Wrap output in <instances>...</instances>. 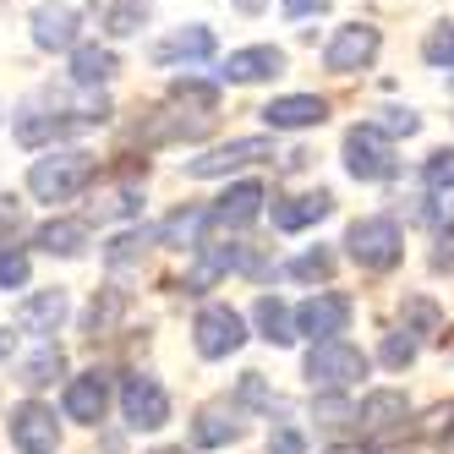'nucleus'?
<instances>
[{"instance_id":"24","label":"nucleus","mask_w":454,"mask_h":454,"mask_svg":"<svg viewBox=\"0 0 454 454\" xmlns=\"http://www.w3.org/2000/svg\"><path fill=\"white\" fill-rule=\"evenodd\" d=\"M252 323L263 329V340H269V345H290V340H296V312H290L279 296H257Z\"/></svg>"},{"instance_id":"26","label":"nucleus","mask_w":454,"mask_h":454,"mask_svg":"<svg viewBox=\"0 0 454 454\" xmlns=\"http://www.w3.org/2000/svg\"><path fill=\"white\" fill-rule=\"evenodd\" d=\"M93 17H99L105 34H115V39L143 27V6H132V0H93Z\"/></svg>"},{"instance_id":"31","label":"nucleus","mask_w":454,"mask_h":454,"mask_svg":"<svg viewBox=\"0 0 454 454\" xmlns=\"http://www.w3.org/2000/svg\"><path fill=\"white\" fill-rule=\"evenodd\" d=\"M285 274H290V279L317 285V279H329V274H334V252H323V247H317V252H301L296 263H285Z\"/></svg>"},{"instance_id":"23","label":"nucleus","mask_w":454,"mask_h":454,"mask_svg":"<svg viewBox=\"0 0 454 454\" xmlns=\"http://www.w3.org/2000/svg\"><path fill=\"white\" fill-rule=\"evenodd\" d=\"M115 72H121L115 50H105V44H77L72 50V82L77 88H105Z\"/></svg>"},{"instance_id":"11","label":"nucleus","mask_w":454,"mask_h":454,"mask_svg":"<svg viewBox=\"0 0 454 454\" xmlns=\"http://www.w3.org/2000/svg\"><path fill=\"white\" fill-rule=\"evenodd\" d=\"M257 159H274V143L269 137H236V143H224V148H208L198 159H186V176L214 181V176H231V170L257 165Z\"/></svg>"},{"instance_id":"20","label":"nucleus","mask_w":454,"mask_h":454,"mask_svg":"<svg viewBox=\"0 0 454 454\" xmlns=\"http://www.w3.org/2000/svg\"><path fill=\"white\" fill-rule=\"evenodd\" d=\"M60 323H67V290L60 285L39 290V296H27L17 307V329H27V334H55Z\"/></svg>"},{"instance_id":"25","label":"nucleus","mask_w":454,"mask_h":454,"mask_svg":"<svg viewBox=\"0 0 454 454\" xmlns=\"http://www.w3.org/2000/svg\"><path fill=\"white\" fill-rule=\"evenodd\" d=\"M60 372H67V356H60L55 345H39V350H34V356L22 362L17 383H22V388H44V383H55Z\"/></svg>"},{"instance_id":"29","label":"nucleus","mask_w":454,"mask_h":454,"mask_svg":"<svg viewBox=\"0 0 454 454\" xmlns=\"http://www.w3.org/2000/svg\"><path fill=\"white\" fill-rule=\"evenodd\" d=\"M121 312H126V290H105V296H93V307H88V317H82V329H88V334H110Z\"/></svg>"},{"instance_id":"42","label":"nucleus","mask_w":454,"mask_h":454,"mask_svg":"<svg viewBox=\"0 0 454 454\" xmlns=\"http://www.w3.org/2000/svg\"><path fill=\"white\" fill-rule=\"evenodd\" d=\"M329 12V0H285V17L290 22H301V17H323Z\"/></svg>"},{"instance_id":"47","label":"nucleus","mask_w":454,"mask_h":454,"mask_svg":"<svg viewBox=\"0 0 454 454\" xmlns=\"http://www.w3.org/2000/svg\"><path fill=\"white\" fill-rule=\"evenodd\" d=\"M0 356H6V334H0Z\"/></svg>"},{"instance_id":"14","label":"nucleus","mask_w":454,"mask_h":454,"mask_svg":"<svg viewBox=\"0 0 454 454\" xmlns=\"http://www.w3.org/2000/svg\"><path fill=\"white\" fill-rule=\"evenodd\" d=\"M405 416H411V405H405L400 388H372V395L362 400V411H356V427H362L367 438H388V433L405 427Z\"/></svg>"},{"instance_id":"38","label":"nucleus","mask_w":454,"mask_h":454,"mask_svg":"<svg viewBox=\"0 0 454 454\" xmlns=\"http://www.w3.org/2000/svg\"><path fill=\"white\" fill-rule=\"evenodd\" d=\"M17 231H22V198H12V192H0V247H6Z\"/></svg>"},{"instance_id":"39","label":"nucleus","mask_w":454,"mask_h":454,"mask_svg":"<svg viewBox=\"0 0 454 454\" xmlns=\"http://www.w3.org/2000/svg\"><path fill=\"white\" fill-rule=\"evenodd\" d=\"M312 416L323 421V427H345V421H356V411H350L345 400H334V395H323V400L312 405Z\"/></svg>"},{"instance_id":"9","label":"nucleus","mask_w":454,"mask_h":454,"mask_svg":"<svg viewBox=\"0 0 454 454\" xmlns=\"http://www.w3.org/2000/svg\"><path fill=\"white\" fill-rule=\"evenodd\" d=\"M192 340H198V356L219 362V356H231V350L247 345V323H241V312L208 301V307L198 312V323H192Z\"/></svg>"},{"instance_id":"44","label":"nucleus","mask_w":454,"mask_h":454,"mask_svg":"<svg viewBox=\"0 0 454 454\" xmlns=\"http://www.w3.org/2000/svg\"><path fill=\"white\" fill-rule=\"evenodd\" d=\"M329 454H378V449H350V443H340V449H329Z\"/></svg>"},{"instance_id":"12","label":"nucleus","mask_w":454,"mask_h":454,"mask_svg":"<svg viewBox=\"0 0 454 454\" xmlns=\"http://www.w3.org/2000/svg\"><path fill=\"white\" fill-rule=\"evenodd\" d=\"M27 27H34V44L50 50V55L82 44V17H77V6H67V0H44V6H34Z\"/></svg>"},{"instance_id":"43","label":"nucleus","mask_w":454,"mask_h":454,"mask_svg":"<svg viewBox=\"0 0 454 454\" xmlns=\"http://www.w3.org/2000/svg\"><path fill=\"white\" fill-rule=\"evenodd\" d=\"M433 263H438V269H454V231H443V236H438V252H433Z\"/></svg>"},{"instance_id":"22","label":"nucleus","mask_w":454,"mask_h":454,"mask_svg":"<svg viewBox=\"0 0 454 454\" xmlns=\"http://www.w3.org/2000/svg\"><path fill=\"white\" fill-rule=\"evenodd\" d=\"M241 433H247V421L236 411H224V405H208V411H198V421H192V443L198 449H224Z\"/></svg>"},{"instance_id":"13","label":"nucleus","mask_w":454,"mask_h":454,"mask_svg":"<svg viewBox=\"0 0 454 454\" xmlns=\"http://www.w3.org/2000/svg\"><path fill=\"white\" fill-rule=\"evenodd\" d=\"M6 433H12V443H17L22 454H55V443H60V421H55L50 405L22 400V405L12 411V421H6Z\"/></svg>"},{"instance_id":"17","label":"nucleus","mask_w":454,"mask_h":454,"mask_svg":"<svg viewBox=\"0 0 454 454\" xmlns=\"http://www.w3.org/2000/svg\"><path fill=\"white\" fill-rule=\"evenodd\" d=\"M105 411H110V378L93 367V372H77L72 383H67V416L72 421H105Z\"/></svg>"},{"instance_id":"3","label":"nucleus","mask_w":454,"mask_h":454,"mask_svg":"<svg viewBox=\"0 0 454 454\" xmlns=\"http://www.w3.org/2000/svg\"><path fill=\"white\" fill-rule=\"evenodd\" d=\"M367 350L362 345H350V340H323V345H312L307 350V378L317 383V388H350V383H362L367 378Z\"/></svg>"},{"instance_id":"40","label":"nucleus","mask_w":454,"mask_h":454,"mask_svg":"<svg viewBox=\"0 0 454 454\" xmlns=\"http://www.w3.org/2000/svg\"><path fill=\"white\" fill-rule=\"evenodd\" d=\"M241 400H247V405H263V411H274L269 388H263V372H247V378H241Z\"/></svg>"},{"instance_id":"16","label":"nucleus","mask_w":454,"mask_h":454,"mask_svg":"<svg viewBox=\"0 0 454 454\" xmlns=\"http://www.w3.org/2000/svg\"><path fill=\"white\" fill-rule=\"evenodd\" d=\"M263 121L274 132H307V126L329 121V99H317V93H285V99L263 105Z\"/></svg>"},{"instance_id":"8","label":"nucleus","mask_w":454,"mask_h":454,"mask_svg":"<svg viewBox=\"0 0 454 454\" xmlns=\"http://www.w3.org/2000/svg\"><path fill=\"white\" fill-rule=\"evenodd\" d=\"M121 411H126V427L153 433V427H165V421H170V395L159 388V378L132 372V378L121 383Z\"/></svg>"},{"instance_id":"35","label":"nucleus","mask_w":454,"mask_h":454,"mask_svg":"<svg viewBox=\"0 0 454 454\" xmlns=\"http://www.w3.org/2000/svg\"><path fill=\"white\" fill-rule=\"evenodd\" d=\"M137 208H143V186H137V181L110 186V192H105V203H99V214H137Z\"/></svg>"},{"instance_id":"30","label":"nucleus","mask_w":454,"mask_h":454,"mask_svg":"<svg viewBox=\"0 0 454 454\" xmlns=\"http://www.w3.org/2000/svg\"><path fill=\"white\" fill-rule=\"evenodd\" d=\"M421 55H427V67L438 72H454V22H438L427 39H421Z\"/></svg>"},{"instance_id":"28","label":"nucleus","mask_w":454,"mask_h":454,"mask_svg":"<svg viewBox=\"0 0 454 454\" xmlns=\"http://www.w3.org/2000/svg\"><path fill=\"white\" fill-rule=\"evenodd\" d=\"M203 224H208V208H181V214H170L165 224H159V241L165 247H186V241H198L203 236Z\"/></svg>"},{"instance_id":"4","label":"nucleus","mask_w":454,"mask_h":454,"mask_svg":"<svg viewBox=\"0 0 454 454\" xmlns=\"http://www.w3.org/2000/svg\"><path fill=\"white\" fill-rule=\"evenodd\" d=\"M345 170L356 181H388L400 170V159H395V137H383L378 126H350L345 132Z\"/></svg>"},{"instance_id":"18","label":"nucleus","mask_w":454,"mask_h":454,"mask_svg":"<svg viewBox=\"0 0 454 454\" xmlns=\"http://www.w3.org/2000/svg\"><path fill=\"white\" fill-rule=\"evenodd\" d=\"M214 55V27L192 22V27H176V34H165L153 44V60L159 67H181V60H208Z\"/></svg>"},{"instance_id":"19","label":"nucleus","mask_w":454,"mask_h":454,"mask_svg":"<svg viewBox=\"0 0 454 454\" xmlns=\"http://www.w3.org/2000/svg\"><path fill=\"white\" fill-rule=\"evenodd\" d=\"M34 247L50 252V257H82L93 247V224L88 219H50L34 231Z\"/></svg>"},{"instance_id":"2","label":"nucleus","mask_w":454,"mask_h":454,"mask_svg":"<svg viewBox=\"0 0 454 454\" xmlns=\"http://www.w3.org/2000/svg\"><path fill=\"white\" fill-rule=\"evenodd\" d=\"M345 247H350V257H356L367 274H383V269H395L400 257H405V236H400V224L388 219V214L356 219L350 231H345Z\"/></svg>"},{"instance_id":"34","label":"nucleus","mask_w":454,"mask_h":454,"mask_svg":"<svg viewBox=\"0 0 454 454\" xmlns=\"http://www.w3.org/2000/svg\"><path fill=\"white\" fill-rule=\"evenodd\" d=\"M411 362H416V340H411V329H395V334H383V367L405 372Z\"/></svg>"},{"instance_id":"15","label":"nucleus","mask_w":454,"mask_h":454,"mask_svg":"<svg viewBox=\"0 0 454 454\" xmlns=\"http://www.w3.org/2000/svg\"><path fill=\"white\" fill-rule=\"evenodd\" d=\"M285 72V50L274 44H252V50H231L219 60V82H263Z\"/></svg>"},{"instance_id":"1","label":"nucleus","mask_w":454,"mask_h":454,"mask_svg":"<svg viewBox=\"0 0 454 454\" xmlns=\"http://www.w3.org/2000/svg\"><path fill=\"white\" fill-rule=\"evenodd\" d=\"M93 176H99V159L88 148H50L44 159L27 165V192L39 203H72Z\"/></svg>"},{"instance_id":"27","label":"nucleus","mask_w":454,"mask_h":454,"mask_svg":"<svg viewBox=\"0 0 454 454\" xmlns=\"http://www.w3.org/2000/svg\"><path fill=\"white\" fill-rule=\"evenodd\" d=\"M405 329L421 334V340H449V317H443L427 296H411V301H405Z\"/></svg>"},{"instance_id":"37","label":"nucleus","mask_w":454,"mask_h":454,"mask_svg":"<svg viewBox=\"0 0 454 454\" xmlns=\"http://www.w3.org/2000/svg\"><path fill=\"white\" fill-rule=\"evenodd\" d=\"M0 285H6V290L27 285V252H17V247H0Z\"/></svg>"},{"instance_id":"41","label":"nucleus","mask_w":454,"mask_h":454,"mask_svg":"<svg viewBox=\"0 0 454 454\" xmlns=\"http://www.w3.org/2000/svg\"><path fill=\"white\" fill-rule=\"evenodd\" d=\"M269 454H307V438H301L296 427H279V433L269 438Z\"/></svg>"},{"instance_id":"33","label":"nucleus","mask_w":454,"mask_h":454,"mask_svg":"<svg viewBox=\"0 0 454 454\" xmlns=\"http://www.w3.org/2000/svg\"><path fill=\"white\" fill-rule=\"evenodd\" d=\"M421 181H427L433 192H454V148L427 153V165H421Z\"/></svg>"},{"instance_id":"5","label":"nucleus","mask_w":454,"mask_h":454,"mask_svg":"<svg viewBox=\"0 0 454 454\" xmlns=\"http://www.w3.org/2000/svg\"><path fill=\"white\" fill-rule=\"evenodd\" d=\"M110 121V110L99 105V110H77V115H67V110H22L17 115V143L22 148H44V143H60V137H72V132H82V126H105Z\"/></svg>"},{"instance_id":"46","label":"nucleus","mask_w":454,"mask_h":454,"mask_svg":"<svg viewBox=\"0 0 454 454\" xmlns=\"http://www.w3.org/2000/svg\"><path fill=\"white\" fill-rule=\"evenodd\" d=\"M153 454H186V449H153Z\"/></svg>"},{"instance_id":"21","label":"nucleus","mask_w":454,"mask_h":454,"mask_svg":"<svg viewBox=\"0 0 454 454\" xmlns=\"http://www.w3.org/2000/svg\"><path fill=\"white\" fill-rule=\"evenodd\" d=\"M334 214V198L329 192H301V198H279L274 203V231H307V224L329 219Z\"/></svg>"},{"instance_id":"7","label":"nucleus","mask_w":454,"mask_h":454,"mask_svg":"<svg viewBox=\"0 0 454 454\" xmlns=\"http://www.w3.org/2000/svg\"><path fill=\"white\" fill-rule=\"evenodd\" d=\"M350 317H356L350 296H340V290H317V296H307L296 307V334H307L312 345H323V340H340L350 329Z\"/></svg>"},{"instance_id":"36","label":"nucleus","mask_w":454,"mask_h":454,"mask_svg":"<svg viewBox=\"0 0 454 454\" xmlns=\"http://www.w3.org/2000/svg\"><path fill=\"white\" fill-rule=\"evenodd\" d=\"M383 137H411V132H421V115L416 110H383V121H372Z\"/></svg>"},{"instance_id":"45","label":"nucleus","mask_w":454,"mask_h":454,"mask_svg":"<svg viewBox=\"0 0 454 454\" xmlns=\"http://www.w3.org/2000/svg\"><path fill=\"white\" fill-rule=\"evenodd\" d=\"M236 6H241V12H263V0H236Z\"/></svg>"},{"instance_id":"48","label":"nucleus","mask_w":454,"mask_h":454,"mask_svg":"<svg viewBox=\"0 0 454 454\" xmlns=\"http://www.w3.org/2000/svg\"><path fill=\"white\" fill-rule=\"evenodd\" d=\"M405 454H421V449H405Z\"/></svg>"},{"instance_id":"6","label":"nucleus","mask_w":454,"mask_h":454,"mask_svg":"<svg viewBox=\"0 0 454 454\" xmlns=\"http://www.w3.org/2000/svg\"><path fill=\"white\" fill-rule=\"evenodd\" d=\"M378 50H383V34H378L372 22H345V27H334L329 50H323V67L350 77V72H367L372 60H378Z\"/></svg>"},{"instance_id":"32","label":"nucleus","mask_w":454,"mask_h":454,"mask_svg":"<svg viewBox=\"0 0 454 454\" xmlns=\"http://www.w3.org/2000/svg\"><path fill=\"white\" fill-rule=\"evenodd\" d=\"M148 241H159V236H153V231H126V236H115V241H110V252H105V257H110L115 269H121V263H137V257L148 252Z\"/></svg>"},{"instance_id":"10","label":"nucleus","mask_w":454,"mask_h":454,"mask_svg":"<svg viewBox=\"0 0 454 454\" xmlns=\"http://www.w3.org/2000/svg\"><path fill=\"white\" fill-rule=\"evenodd\" d=\"M263 203H269L263 181H241V186H231L224 198H214L208 224H203V241H208V236H219V231H241V224H252L257 214H263ZM203 241H198V247H203Z\"/></svg>"}]
</instances>
